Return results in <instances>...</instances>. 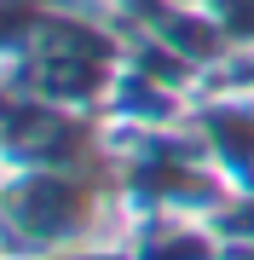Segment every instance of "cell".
<instances>
[]
</instances>
